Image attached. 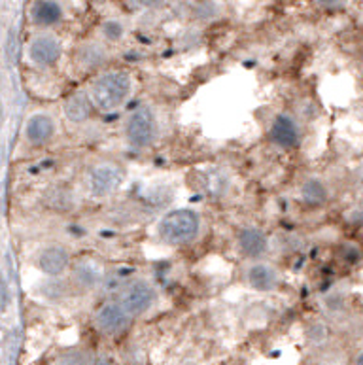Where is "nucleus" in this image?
<instances>
[{
	"label": "nucleus",
	"mask_w": 363,
	"mask_h": 365,
	"mask_svg": "<svg viewBox=\"0 0 363 365\" xmlns=\"http://www.w3.org/2000/svg\"><path fill=\"white\" fill-rule=\"evenodd\" d=\"M87 93L98 112H104V114L118 112L129 103L133 95V78L129 72L120 71V68L104 71L93 78Z\"/></svg>",
	"instance_id": "nucleus-1"
},
{
	"label": "nucleus",
	"mask_w": 363,
	"mask_h": 365,
	"mask_svg": "<svg viewBox=\"0 0 363 365\" xmlns=\"http://www.w3.org/2000/svg\"><path fill=\"white\" fill-rule=\"evenodd\" d=\"M201 216L191 208H174L158 222V237L168 246L191 245L201 233Z\"/></svg>",
	"instance_id": "nucleus-2"
},
{
	"label": "nucleus",
	"mask_w": 363,
	"mask_h": 365,
	"mask_svg": "<svg viewBox=\"0 0 363 365\" xmlns=\"http://www.w3.org/2000/svg\"><path fill=\"white\" fill-rule=\"evenodd\" d=\"M123 137L131 148L146 150L155 144L159 137V120L153 108L148 104H140L125 118Z\"/></svg>",
	"instance_id": "nucleus-3"
},
{
	"label": "nucleus",
	"mask_w": 363,
	"mask_h": 365,
	"mask_svg": "<svg viewBox=\"0 0 363 365\" xmlns=\"http://www.w3.org/2000/svg\"><path fill=\"white\" fill-rule=\"evenodd\" d=\"M125 180V170L116 161H97L83 175L86 191L93 199H108L120 190Z\"/></svg>",
	"instance_id": "nucleus-4"
},
{
	"label": "nucleus",
	"mask_w": 363,
	"mask_h": 365,
	"mask_svg": "<svg viewBox=\"0 0 363 365\" xmlns=\"http://www.w3.org/2000/svg\"><path fill=\"white\" fill-rule=\"evenodd\" d=\"M158 289L146 278H133L129 282H125L120 288V301L123 309L129 312L131 317H144L150 312L158 303Z\"/></svg>",
	"instance_id": "nucleus-5"
},
{
	"label": "nucleus",
	"mask_w": 363,
	"mask_h": 365,
	"mask_svg": "<svg viewBox=\"0 0 363 365\" xmlns=\"http://www.w3.org/2000/svg\"><path fill=\"white\" fill-rule=\"evenodd\" d=\"M34 265L44 277L61 278L63 274L71 273L72 265H74L71 248L63 242H48L36 252Z\"/></svg>",
	"instance_id": "nucleus-6"
},
{
	"label": "nucleus",
	"mask_w": 363,
	"mask_h": 365,
	"mask_svg": "<svg viewBox=\"0 0 363 365\" xmlns=\"http://www.w3.org/2000/svg\"><path fill=\"white\" fill-rule=\"evenodd\" d=\"M23 140L31 148H44L57 137V120L51 112L36 110L23 123Z\"/></svg>",
	"instance_id": "nucleus-7"
},
{
	"label": "nucleus",
	"mask_w": 363,
	"mask_h": 365,
	"mask_svg": "<svg viewBox=\"0 0 363 365\" xmlns=\"http://www.w3.org/2000/svg\"><path fill=\"white\" fill-rule=\"evenodd\" d=\"M133 317L125 311L120 301H104L93 314V324L103 335H120L131 326Z\"/></svg>",
	"instance_id": "nucleus-8"
},
{
	"label": "nucleus",
	"mask_w": 363,
	"mask_h": 365,
	"mask_svg": "<svg viewBox=\"0 0 363 365\" xmlns=\"http://www.w3.org/2000/svg\"><path fill=\"white\" fill-rule=\"evenodd\" d=\"M242 280L254 292L271 294V292L278 289V286L282 282V277H280V271L272 263L263 262V259H254L244 267Z\"/></svg>",
	"instance_id": "nucleus-9"
},
{
	"label": "nucleus",
	"mask_w": 363,
	"mask_h": 365,
	"mask_svg": "<svg viewBox=\"0 0 363 365\" xmlns=\"http://www.w3.org/2000/svg\"><path fill=\"white\" fill-rule=\"evenodd\" d=\"M269 140L278 150H293L301 142V125L297 118L290 112H280L271 120Z\"/></svg>",
	"instance_id": "nucleus-10"
},
{
	"label": "nucleus",
	"mask_w": 363,
	"mask_h": 365,
	"mask_svg": "<svg viewBox=\"0 0 363 365\" xmlns=\"http://www.w3.org/2000/svg\"><path fill=\"white\" fill-rule=\"evenodd\" d=\"M104 267L103 263L93 257H81L78 259L71 269V284L72 288L81 294H89L101 288V284L104 282Z\"/></svg>",
	"instance_id": "nucleus-11"
},
{
	"label": "nucleus",
	"mask_w": 363,
	"mask_h": 365,
	"mask_svg": "<svg viewBox=\"0 0 363 365\" xmlns=\"http://www.w3.org/2000/svg\"><path fill=\"white\" fill-rule=\"evenodd\" d=\"M27 55L31 63L39 68H51L59 63L63 48L53 34H39L29 42Z\"/></svg>",
	"instance_id": "nucleus-12"
},
{
	"label": "nucleus",
	"mask_w": 363,
	"mask_h": 365,
	"mask_svg": "<svg viewBox=\"0 0 363 365\" xmlns=\"http://www.w3.org/2000/svg\"><path fill=\"white\" fill-rule=\"evenodd\" d=\"M237 246L244 257L254 262V259H261L269 252L271 240L263 229L255 227V225H244L237 233Z\"/></svg>",
	"instance_id": "nucleus-13"
},
{
	"label": "nucleus",
	"mask_w": 363,
	"mask_h": 365,
	"mask_svg": "<svg viewBox=\"0 0 363 365\" xmlns=\"http://www.w3.org/2000/svg\"><path fill=\"white\" fill-rule=\"evenodd\" d=\"M95 104L87 91H74L63 101V115L74 127H81L89 123L95 112Z\"/></svg>",
	"instance_id": "nucleus-14"
},
{
	"label": "nucleus",
	"mask_w": 363,
	"mask_h": 365,
	"mask_svg": "<svg viewBox=\"0 0 363 365\" xmlns=\"http://www.w3.org/2000/svg\"><path fill=\"white\" fill-rule=\"evenodd\" d=\"M299 201L303 202L305 207L318 208L324 207L327 199H329V187L322 180L320 176H309L299 184Z\"/></svg>",
	"instance_id": "nucleus-15"
},
{
	"label": "nucleus",
	"mask_w": 363,
	"mask_h": 365,
	"mask_svg": "<svg viewBox=\"0 0 363 365\" xmlns=\"http://www.w3.org/2000/svg\"><path fill=\"white\" fill-rule=\"evenodd\" d=\"M108 61V51L97 42H87L76 49V65L81 71L93 72Z\"/></svg>",
	"instance_id": "nucleus-16"
},
{
	"label": "nucleus",
	"mask_w": 363,
	"mask_h": 365,
	"mask_svg": "<svg viewBox=\"0 0 363 365\" xmlns=\"http://www.w3.org/2000/svg\"><path fill=\"white\" fill-rule=\"evenodd\" d=\"M31 19L39 27H53L63 19V8L55 0H36L31 6Z\"/></svg>",
	"instance_id": "nucleus-17"
},
{
	"label": "nucleus",
	"mask_w": 363,
	"mask_h": 365,
	"mask_svg": "<svg viewBox=\"0 0 363 365\" xmlns=\"http://www.w3.org/2000/svg\"><path fill=\"white\" fill-rule=\"evenodd\" d=\"M72 284L61 282L59 278H49V282H44L40 286V294L48 299H63L65 295H68L72 292Z\"/></svg>",
	"instance_id": "nucleus-18"
},
{
	"label": "nucleus",
	"mask_w": 363,
	"mask_h": 365,
	"mask_svg": "<svg viewBox=\"0 0 363 365\" xmlns=\"http://www.w3.org/2000/svg\"><path fill=\"white\" fill-rule=\"evenodd\" d=\"M329 331H327V326H325L324 322H310L309 326H307V339H309L310 343L320 344L324 343L325 339H327Z\"/></svg>",
	"instance_id": "nucleus-19"
},
{
	"label": "nucleus",
	"mask_w": 363,
	"mask_h": 365,
	"mask_svg": "<svg viewBox=\"0 0 363 365\" xmlns=\"http://www.w3.org/2000/svg\"><path fill=\"white\" fill-rule=\"evenodd\" d=\"M123 33H125V29L120 21H116V19L104 21L103 34H104V38L110 40V42H118V40L123 36Z\"/></svg>",
	"instance_id": "nucleus-20"
},
{
	"label": "nucleus",
	"mask_w": 363,
	"mask_h": 365,
	"mask_svg": "<svg viewBox=\"0 0 363 365\" xmlns=\"http://www.w3.org/2000/svg\"><path fill=\"white\" fill-rule=\"evenodd\" d=\"M344 0H316V4H320L322 8H337L341 6Z\"/></svg>",
	"instance_id": "nucleus-21"
},
{
	"label": "nucleus",
	"mask_w": 363,
	"mask_h": 365,
	"mask_svg": "<svg viewBox=\"0 0 363 365\" xmlns=\"http://www.w3.org/2000/svg\"><path fill=\"white\" fill-rule=\"evenodd\" d=\"M142 6H146V8H161V6H165V2L167 0H138Z\"/></svg>",
	"instance_id": "nucleus-22"
},
{
	"label": "nucleus",
	"mask_w": 363,
	"mask_h": 365,
	"mask_svg": "<svg viewBox=\"0 0 363 365\" xmlns=\"http://www.w3.org/2000/svg\"><path fill=\"white\" fill-rule=\"evenodd\" d=\"M354 365H363V350H359L358 352L356 360H354Z\"/></svg>",
	"instance_id": "nucleus-23"
}]
</instances>
